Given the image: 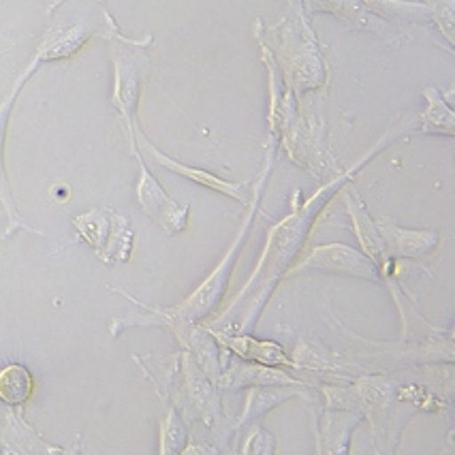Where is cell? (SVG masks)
Instances as JSON below:
<instances>
[{
  "label": "cell",
  "instance_id": "ac0fdd59",
  "mask_svg": "<svg viewBox=\"0 0 455 455\" xmlns=\"http://www.w3.org/2000/svg\"><path fill=\"white\" fill-rule=\"evenodd\" d=\"M368 12L380 15L385 20H395L404 24H427L434 22L432 12L423 3H409V0H362Z\"/></svg>",
  "mask_w": 455,
  "mask_h": 455
},
{
  "label": "cell",
  "instance_id": "44dd1931",
  "mask_svg": "<svg viewBox=\"0 0 455 455\" xmlns=\"http://www.w3.org/2000/svg\"><path fill=\"white\" fill-rule=\"evenodd\" d=\"M453 3L455 0H423V4L430 7L434 24L438 26V30H441L444 39H447L449 47L453 44V22H455Z\"/></svg>",
  "mask_w": 455,
  "mask_h": 455
},
{
  "label": "cell",
  "instance_id": "6da1fadb",
  "mask_svg": "<svg viewBox=\"0 0 455 455\" xmlns=\"http://www.w3.org/2000/svg\"><path fill=\"white\" fill-rule=\"evenodd\" d=\"M406 123L400 120L377 141V146L370 148V150L355 163V167L340 172L331 182H327L325 187L316 190L312 197L295 208L293 214H289L287 219H283L278 225H274L269 229L266 251H263L261 259H259L255 276H252L242 289V293L237 295L231 304V308L214 323L219 330H227L234 333H246L252 331V327L257 325L259 316H261L263 308H266L267 299L272 298V293L276 291L280 280L287 276V272L293 266V261L298 259V252L301 246L308 240L312 227H315L316 216L325 210L327 201L331 199V195H336V190H340L348 180H353L359 173V169L366 165L368 161H372L374 156L383 150L385 146L394 144L400 137V126Z\"/></svg>",
  "mask_w": 455,
  "mask_h": 455
},
{
  "label": "cell",
  "instance_id": "8992f818",
  "mask_svg": "<svg viewBox=\"0 0 455 455\" xmlns=\"http://www.w3.org/2000/svg\"><path fill=\"white\" fill-rule=\"evenodd\" d=\"M39 65H41V60L35 56L33 60H30V65L26 67L22 73H20V77L15 79V84L12 86V90H9V94L3 99V103H0V204H3L4 212H7V220H9L7 229H4V234L0 235V240H7L9 235L18 234V231H28V234L45 235L44 231L36 229V227L30 225V222L26 220L22 214H20L18 205H15L13 193H12V184H9L7 167H4V144H7L9 118H12V111L15 108V100H18L20 92H22V88L28 84V79L35 76Z\"/></svg>",
  "mask_w": 455,
  "mask_h": 455
},
{
  "label": "cell",
  "instance_id": "9c48e42d",
  "mask_svg": "<svg viewBox=\"0 0 455 455\" xmlns=\"http://www.w3.org/2000/svg\"><path fill=\"white\" fill-rule=\"evenodd\" d=\"M140 163V180H137V201L140 208L148 219H152L165 231L167 235H180L187 231L190 208L188 205H180L165 193L161 182L152 176L148 169L146 161L141 156H135Z\"/></svg>",
  "mask_w": 455,
  "mask_h": 455
},
{
  "label": "cell",
  "instance_id": "2e32d148",
  "mask_svg": "<svg viewBox=\"0 0 455 455\" xmlns=\"http://www.w3.org/2000/svg\"><path fill=\"white\" fill-rule=\"evenodd\" d=\"M304 391V383L301 385H257L248 394V402L242 419L235 423V430H242L248 423L257 421L259 417H263L269 412L274 406H278L280 402L299 395Z\"/></svg>",
  "mask_w": 455,
  "mask_h": 455
},
{
  "label": "cell",
  "instance_id": "52a82bcc",
  "mask_svg": "<svg viewBox=\"0 0 455 455\" xmlns=\"http://www.w3.org/2000/svg\"><path fill=\"white\" fill-rule=\"evenodd\" d=\"M293 272H319L330 274V276L362 278L370 280V283L387 284L383 272H380L377 263H374L366 252L353 251L351 246L345 244H327L315 248V251L306 257V261H301L298 267H293Z\"/></svg>",
  "mask_w": 455,
  "mask_h": 455
},
{
  "label": "cell",
  "instance_id": "8fae6325",
  "mask_svg": "<svg viewBox=\"0 0 455 455\" xmlns=\"http://www.w3.org/2000/svg\"><path fill=\"white\" fill-rule=\"evenodd\" d=\"M377 229L389 257H402V259L426 257L436 251L438 242H441L438 231L402 229V227L389 225V222L387 225H379Z\"/></svg>",
  "mask_w": 455,
  "mask_h": 455
},
{
  "label": "cell",
  "instance_id": "e0dca14e",
  "mask_svg": "<svg viewBox=\"0 0 455 455\" xmlns=\"http://www.w3.org/2000/svg\"><path fill=\"white\" fill-rule=\"evenodd\" d=\"M35 391L33 372L22 363H9L0 370V400L7 406H22Z\"/></svg>",
  "mask_w": 455,
  "mask_h": 455
},
{
  "label": "cell",
  "instance_id": "603a6c76",
  "mask_svg": "<svg viewBox=\"0 0 455 455\" xmlns=\"http://www.w3.org/2000/svg\"><path fill=\"white\" fill-rule=\"evenodd\" d=\"M289 3H291V4H293V3H295V0H289Z\"/></svg>",
  "mask_w": 455,
  "mask_h": 455
},
{
  "label": "cell",
  "instance_id": "d6986e66",
  "mask_svg": "<svg viewBox=\"0 0 455 455\" xmlns=\"http://www.w3.org/2000/svg\"><path fill=\"white\" fill-rule=\"evenodd\" d=\"M423 97L427 100V108L419 116L421 120V133H441L447 137L455 135V114L447 105V100H443L441 92L436 88L427 86L423 90Z\"/></svg>",
  "mask_w": 455,
  "mask_h": 455
},
{
  "label": "cell",
  "instance_id": "7a4b0ae2",
  "mask_svg": "<svg viewBox=\"0 0 455 455\" xmlns=\"http://www.w3.org/2000/svg\"><path fill=\"white\" fill-rule=\"evenodd\" d=\"M276 144H278L276 140L269 141L266 165H263V169H261V176H259L257 182L252 184V197H251V204H248V214H246L244 222H242L240 231H237V237L234 240V244L229 246V251H227L225 257L220 259V263L214 267V272H212L210 276L199 284V289L195 291L193 295H188L182 304L173 306V308H169V310L152 308L158 319V325L169 327V325H173V323H190V325H195V323L201 319H208L214 310H219L220 301L227 293V287H229V280H231V274H234L237 259H240L242 248H244V244H246V237L251 235V227H252V222H255L259 204H261L263 188H266L269 172H272V165H274V152H276Z\"/></svg>",
  "mask_w": 455,
  "mask_h": 455
},
{
  "label": "cell",
  "instance_id": "7c38bea8",
  "mask_svg": "<svg viewBox=\"0 0 455 455\" xmlns=\"http://www.w3.org/2000/svg\"><path fill=\"white\" fill-rule=\"evenodd\" d=\"M216 340H220L234 355L246 359V362H257L263 366H280V363H293L287 359V353L280 348L276 342H261L255 340L248 333H231L216 330Z\"/></svg>",
  "mask_w": 455,
  "mask_h": 455
},
{
  "label": "cell",
  "instance_id": "4fadbf2b",
  "mask_svg": "<svg viewBox=\"0 0 455 455\" xmlns=\"http://www.w3.org/2000/svg\"><path fill=\"white\" fill-rule=\"evenodd\" d=\"M304 4L310 15L330 13L345 22L348 28L372 30V33L385 36V30L374 24V13L368 12L362 0H304Z\"/></svg>",
  "mask_w": 455,
  "mask_h": 455
},
{
  "label": "cell",
  "instance_id": "9a60e30c",
  "mask_svg": "<svg viewBox=\"0 0 455 455\" xmlns=\"http://www.w3.org/2000/svg\"><path fill=\"white\" fill-rule=\"evenodd\" d=\"M363 419L362 411H327L321 423V453H348V438L359 421Z\"/></svg>",
  "mask_w": 455,
  "mask_h": 455
},
{
  "label": "cell",
  "instance_id": "ba28073f",
  "mask_svg": "<svg viewBox=\"0 0 455 455\" xmlns=\"http://www.w3.org/2000/svg\"><path fill=\"white\" fill-rule=\"evenodd\" d=\"M133 156H141L144 161L155 163V165H158V167H165L167 172L188 178L190 182L201 184L204 188L216 190V193L240 201V204H244V205L251 204V197H252V182H251V180H248V182H229V180L212 176L210 172H204V169L184 165V163H180V161H176V158L167 156L165 152L158 150V148L144 135V131H141V129L135 131Z\"/></svg>",
  "mask_w": 455,
  "mask_h": 455
},
{
  "label": "cell",
  "instance_id": "277c9868",
  "mask_svg": "<svg viewBox=\"0 0 455 455\" xmlns=\"http://www.w3.org/2000/svg\"><path fill=\"white\" fill-rule=\"evenodd\" d=\"M148 76H150V58H148L144 47L114 41V94H111V103L118 109L120 118L124 120L131 150H135V131L140 129L137 108H140Z\"/></svg>",
  "mask_w": 455,
  "mask_h": 455
},
{
  "label": "cell",
  "instance_id": "5bb4252c",
  "mask_svg": "<svg viewBox=\"0 0 455 455\" xmlns=\"http://www.w3.org/2000/svg\"><path fill=\"white\" fill-rule=\"evenodd\" d=\"M219 385L225 389L257 387V385H301L287 372L274 370V366H252V363H231L229 372L220 374Z\"/></svg>",
  "mask_w": 455,
  "mask_h": 455
},
{
  "label": "cell",
  "instance_id": "ffe728a7",
  "mask_svg": "<svg viewBox=\"0 0 455 455\" xmlns=\"http://www.w3.org/2000/svg\"><path fill=\"white\" fill-rule=\"evenodd\" d=\"M184 443H187V426H184L182 417L178 415V411L169 406L167 417L161 427V453L176 455L182 451Z\"/></svg>",
  "mask_w": 455,
  "mask_h": 455
},
{
  "label": "cell",
  "instance_id": "3957f363",
  "mask_svg": "<svg viewBox=\"0 0 455 455\" xmlns=\"http://www.w3.org/2000/svg\"><path fill=\"white\" fill-rule=\"evenodd\" d=\"M65 4V0H60ZM52 22L50 28L45 30L44 41L36 47V58L41 62L62 60L77 54L90 36H105L109 41H120V44L131 45H150L152 36L146 39H129L118 30L114 18L103 7V3L94 0H73L71 4H65L60 13L50 12Z\"/></svg>",
  "mask_w": 455,
  "mask_h": 455
},
{
  "label": "cell",
  "instance_id": "5b68a950",
  "mask_svg": "<svg viewBox=\"0 0 455 455\" xmlns=\"http://www.w3.org/2000/svg\"><path fill=\"white\" fill-rule=\"evenodd\" d=\"M77 234L108 266L126 263L133 255L135 234L124 216L108 208L90 210L73 220Z\"/></svg>",
  "mask_w": 455,
  "mask_h": 455
},
{
  "label": "cell",
  "instance_id": "7402d4cb",
  "mask_svg": "<svg viewBox=\"0 0 455 455\" xmlns=\"http://www.w3.org/2000/svg\"><path fill=\"white\" fill-rule=\"evenodd\" d=\"M274 436L272 434H267L263 430L261 426H257L255 430L251 432V436H248L246 441V447L242 449L244 453H259V455H266V453H274L276 451V447H274Z\"/></svg>",
  "mask_w": 455,
  "mask_h": 455
},
{
  "label": "cell",
  "instance_id": "30bf717a",
  "mask_svg": "<svg viewBox=\"0 0 455 455\" xmlns=\"http://www.w3.org/2000/svg\"><path fill=\"white\" fill-rule=\"evenodd\" d=\"M182 370L184 377H187V391L193 398L195 406L201 411V419L208 423L212 430H216V434H222L225 427H222L220 421L225 419V415H222L219 395L212 389L210 377L199 368V363L195 362L190 353L182 355Z\"/></svg>",
  "mask_w": 455,
  "mask_h": 455
}]
</instances>
